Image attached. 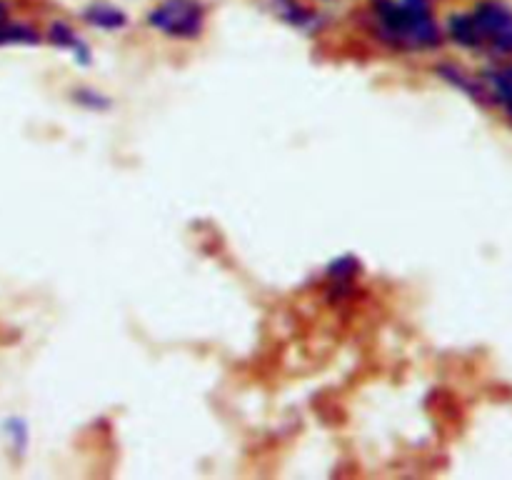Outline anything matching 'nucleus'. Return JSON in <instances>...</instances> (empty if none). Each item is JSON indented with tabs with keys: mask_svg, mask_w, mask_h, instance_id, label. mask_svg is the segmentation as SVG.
<instances>
[{
	"mask_svg": "<svg viewBox=\"0 0 512 480\" xmlns=\"http://www.w3.org/2000/svg\"><path fill=\"white\" fill-rule=\"evenodd\" d=\"M375 15L385 38L400 48H433L438 45V28L425 0H378Z\"/></svg>",
	"mask_w": 512,
	"mask_h": 480,
	"instance_id": "nucleus-1",
	"label": "nucleus"
},
{
	"mask_svg": "<svg viewBox=\"0 0 512 480\" xmlns=\"http://www.w3.org/2000/svg\"><path fill=\"white\" fill-rule=\"evenodd\" d=\"M450 33L468 48L488 45L498 53H512V10L508 5L488 0L478 5L473 15H458L450 20Z\"/></svg>",
	"mask_w": 512,
	"mask_h": 480,
	"instance_id": "nucleus-2",
	"label": "nucleus"
},
{
	"mask_svg": "<svg viewBox=\"0 0 512 480\" xmlns=\"http://www.w3.org/2000/svg\"><path fill=\"white\" fill-rule=\"evenodd\" d=\"M148 23L170 38H195L203 30L205 15L195 0H165L150 13Z\"/></svg>",
	"mask_w": 512,
	"mask_h": 480,
	"instance_id": "nucleus-3",
	"label": "nucleus"
},
{
	"mask_svg": "<svg viewBox=\"0 0 512 480\" xmlns=\"http://www.w3.org/2000/svg\"><path fill=\"white\" fill-rule=\"evenodd\" d=\"M88 20L100 25V28H120V25H125V15L120 10L110 8V5H95V8H90Z\"/></svg>",
	"mask_w": 512,
	"mask_h": 480,
	"instance_id": "nucleus-4",
	"label": "nucleus"
},
{
	"mask_svg": "<svg viewBox=\"0 0 512 480\" xmlns=\"http://www.w3.org/2000/svg\"><path fill=\"white\" fill-rule=\"evenodd\" d=\"M3 43H38V35L25 25H10L3 20L0 23V45Z\"/></svg>",
	"mask_w": 512,
	"mask_h": 480,
	"instance_id": "nucleus-5",
	"label": "nucleus"
},
{
	"mask_svg": "<svg viewBox=\"0 0 512 480\" xmlns=\"http://www.w3.org/2000/svg\"><path fill=\"white\" fill-rule=\"evenodd\" d=\"M493 85L498 98L508 105V110L512 113V68L500 70V73L493 75Z\"/></svg>",
	"mask_w": 512,
	"mask_h": 480,
	"instance_id": "nucleus-6",
	"label": "nucleus"
}]
</instances>
